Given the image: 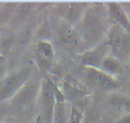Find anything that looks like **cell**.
<instances>
[{
  "mask_svg": "<svg viewBox=\"0 0 130 123\" xmlns=\"http://www.w3.org/2000/svg\"><path fill=\"white\" fill-rule=\"evenodd\" d=\"M87 80L89 83L96 86L104 88H111L115 86V82L110 79L99 71L92 70L87 75Z\"/></svg>",
  "mask_w": 130,
  "mask_h": 123,
  "instance_id": "cell-1",
  "label": "cell"
},
{
  "mask_svg": "<svg viewBox=\"0 0 130 123\" xmlns=\"http://www.w3.org/2000/svg\"><path fill=\"white\" fill-rule=\"evenodd\" d=\"M127 38L117 30L113 31L111 35L110 43L116 51L118 53H124L128 47Z\"/></svg>",
  "mask_w": 130,
  "mask_h": 123,
  "instance_id": "cell-2",
  "label": "cell"
},
{
  "mask_svg": "<svg viewBox=\"0 0 130 123\" xmlns=\"http://www.w3.org/2000/svg\"><path fill=\"white\" fill-rule=\"evenodd\" d=\"M18 84V79L16 76L8 78L0 87V95L5 96L15 89Z\"/></svg>",
  "mask_w": 130,
  "mask_h": 123,
  "instance_id": "cell-3",
  "label": "cell"
},
{
  "mask_svg": "<svg viewBox=\"0 0 130 123\" xmlns=\"http://www.w3.org/2000/svg\"><path fill=\"white\" fill-rule=\"evenodd\" d=\"M61 40L62 43L69 45H76L77 43V37L76 34L70 29H64L61 33Z\"/></svg>",
  "mask_w": 130,
  "mask_h": 123,
  "instance_id": "cell-4",
  "label": "cell"
},
{
  "mask_svg": "<svg viewBox=\"0 0 130 123\" xmlns=\"http://www.w3.org/2000/svg\"><path fill=\"white\" fill-rule=\"evenodd\" d=\"M42 100L45 106L49 110L52 108V100H53V92L52 88L48 84H45L42 92Z\"/></svg>",
  "mask_w": 130,
  "mask_h": 123,
  "instance_id": "cell-5",
  "label": "cell"
},
{
  "mask_svg": "<svg viewBox=\"0 0 130 123\" xmlns=\"http://www.w3.org/2000/svg\"><path fill=\"white\" fill-rule=\"evenodd\" d=\"M25 90L22 91L21 93L19 95L18 97L17 98V104L18 105H23L26 103L29 100L32 95V89L31 87H27Z\"/></svg>",
  "mask_w": 130,
  "mask_h": 123,
  "instance_id": "cell-6",
  "label": "cell"
},
{
  "mask_svg": "<svg viewBox=\"0 0 130 123\" xmlns=\"http://www.w3.org/2000/svg\"><path fill=\"white\" fill-rule=\"evenodd\" d=\"M100 61V56L97 53L90 52L85 55L84 63L89 65H97Z\"/></svg>",
  "mask_w": 130,
  "mask_h": 123,
  "instance_id": "cell-7",
  "label": "cell"
},
{
  "mask_svg": "<svg viewBox=\"0 0 130 123\" xmlns=\"http://www.w3.org/2000/svg\"><path fill=\"white\" fill-rule=\"evenodd\" d=\"M112 12H113V15L115 16V17L119 20L121 22H122V24L123 25H124L126 26V27H127V21H126V19L124 15L122 13V11L121 10V8L117 6L116 5L113 4V5L112 6Z\"/></svg>",
  "mask_w": 130,
  "mask_h": 123,
  "instance_id": "cell-8",
  "label": "cell"
},
{
  "mask_svg": "<svg viewBox=\"0 0 130 123\" xmlns=\"http://www.w3.org/2000/svg\"><path fill=\"white\" fill-rule=\"evenodd\" d=\"M104 66L108 71L112 73L116 72L119 69L118 64L112 59H107L104 62Z\"/></svg>",
  "mask_w": 130,
  "mask_h": 123,
  "instance_id": "cell-9",
  "label": "cell"
},
{
  "mask_svg": "<svg viewBox=\"0 0 130 123\" xmlns=\"http://www.w3.org/2000/svg\"><path fill=\"white\" fill-rule=\"evenodd\" d=\"M39 49L47 57H52V51L51 45L47 43L42 42L39 44Z\"/></svg>",
  "mask_w": 130,
  "mask_h": 123,
  "instance_id": "cell-10",
  "label": "cell"
},
{
  "mask_svg": "<svg viewBox=\"0 0 130 123\" xmlns=\"http://www.w3.org/2000/svg\"><path fill=\"white\" fill-rule=\"evenodd\" d=\"M56 123H65L63 109L61 105H58L56 108Z\"/></svg>",
  "mask_w": 130,
  "mask_h": 123,
  "instance_id": "cell-11",
  "label": "cell"
},
{
  "mask_svg": "<svg viewBox=\"0 0 130 123\" xmlns=\"http://www.w3.org/2000/svg\"><path fill=\"white\" fill-rule=\"evenodd\" d=\"M78 14H79V10L78 7L75 5L74 6H72L71 8H70L68 12V17L70 19H76V18L78 17Z\"/></svg>",
  "mask_w": 130,
  "mask_h": 123,
  "instance_id": "cell-12",
  "label": "cell"
},
{
  "mask_svg": "<svg viewBox=\"0 0 130 123\" xmlns=\"http://www.w3.org/2000/svg\"><path fill=\"white\" fill-rule=\"evenodd\" d=\"M80 115L77 109L73 108L71 116L70 123H80Z\"/></svg>",
  "mask_w": 130,
  "mask_h": 123,
  "instance_id": "cell-13",
  "label": "cell"
},
{
  "mask_svg": "<svg viewBox=\"0 0 130 123\" xmlns=\"http://www.w3.org/2000/svg\"><path fill=\"white\" fill-rule=\"evenodd\" d=\"M118 123H130V116L127 117L126 118H124L121 120H120Z\"/></svg>",
  "mask_w": 130,
  "mask_h": 123,
  "instance_id": "cell-14",
  "label": "cell"
}]
</instances>
